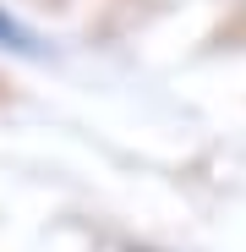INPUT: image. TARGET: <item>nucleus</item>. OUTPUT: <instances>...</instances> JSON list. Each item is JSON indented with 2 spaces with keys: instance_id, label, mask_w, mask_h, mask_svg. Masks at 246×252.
Returning <instances> with one entry per match:
<instances>
[{
  "instance_id": "1",
  "label": "nucleus",
  "mask_w": 246,
  "mask_h": 252,
  "mask_svg": "<svg viewBox=\"0 0 246 252\" xmlns=\"http://www.w3.org/2000/svg\"><path fill=\"white\" fill-rule=\"evenodd\" d=\"M0 50H17V55H33V50H38L33 33H27L17 17H6V11H0Z\"/></svg>"
}]
</instances>
